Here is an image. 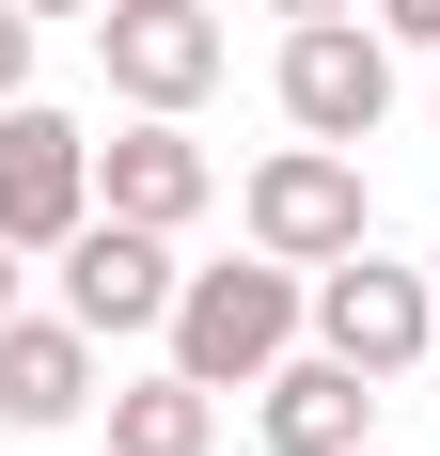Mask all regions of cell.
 <instances>
[{"label": "cell", "instance_id": "cell-9", "mask_svg": "<svg viewBox=\"0 0 440 456\" xmlns=\"http://www.w3.org/2000/svg\"><path fill=\"white\" fill-rule=\"evenodd\" d=\"M252 425H267V456H362L378 441V378H362L346 346H283V362L252 378Z\"/></svg>", "mask_w": 440, "mask_h": 456}, {"label": "cell", "instance_id": "cell-6", "mask_svg": "<svg viewBox=\"0 0 440 456\" xmlns=\"http://www.w3.org/2000/svg\"><path fill=\"white\" fill-rule=\"evenodd\" d=\"M94 63H110L126 110H205L220 63H236V32H220L205 0H94Z\"/></svg>", "mask_w": 440, "mask_h": 456}, {"label": "cell", "instance_id": "cell-1", "mask_svg": "<svg viewBox=\"0 0 440 456\" xmlns=\"http://www.w3.org/2000/svg\"><path fill=\"white\" fill-rule=\"evenodd\" d=\"M299 330H314V268H283V252H236V268L174 283V362L205 378V394H252Z\"/></svg>", "mask_w": 440, "mask_h": 456}, {"label": "cell", "instance_id": "cell-16", "mask_svg": "<svg viewBox=\"0 0 440 456\" xmlns=\"http://www.w3.org/2000/svg\"><path fill=\"white\" fill-rule=\"evenodd\" d=\"M32 16H94V0H32Z\"/></svg>", "mask_w": 440, "mask_h": 456}, {"label": "cell", "instance_id": "cell-17", "mask_svg": "<svg viewBox=\"0 0 440 456\" xmlns=\"http://www.w3.org/2000/svg\"><path fill=\"white\" fill-rule=\"evenodd\" d=\"M425 110H440V79H425Z\"/></svg>", "mask_w": 440, "mask_h": 456}, {"label": "cell", "instance_id": "cell-10", "mask_svg": "<svg viewBox=\"0 0 440 456\" xmlns=\"http://www.w3.org/2000/svg\"><path fill=\"white\" fill-rule=\"evenodd\" d=\"M79 410H110L94 394V330L79 315H0V425L16 441H63Z\"/></svg>", "mask_w": 440, "mask_h": 456}, {"label": "cell", "instance_id": "cell-8", "mask_svg": "<svg viewBox=\"0 0 440 456\" xmlns=\"http://www.w3.org/2000/svg\"><path fill=\"white\" fill-rule=\"evenodd\" d=\"M94 205H126V221H158V236H189L220 205V158L189 142V110H126V126L94 142Z\"/></svg>", "mask_w": 440, "mask_h": 456}, {"label": "cell", "instance_id": "cell-14", "mask_svg": "<svg viewBox=\"0 0 440 456\" xmlns=\"http://www.w3.org/2000/svg\"><path fill=\"white\" fill-rule=\"evenodd\" d=\"M16 283H32V252H16V236H0V315H16Z\"/></svg>", "mask_w": 440, "mask_h": 456}, {"label": "cell", "instance_id": "cell-13", "mask_svg": "<svg viewBox=\"0 0 440 456\" xmlns=\"http://www.w3.org/2000/svg\"><path fill=\"white\" fill-rule=\"evenodd\" d=\"M378 32H394V47H440V0H378Z\"/></svg>", "mask_w": 440, "mask_h": 456}, {"label": "cell", "instance_id": "cell-7", "mask_svg": "<svg viewBox=\"0 0 440 456\" xmlns=\"http://www.w3.org/2000/svg\"><path fill=\"white\" fill-rule=\"evenodd\" d=\"M79 221H94V142L16 94V110H0V236H16V252H63Z\"/></svg>", "mask_w": 440, "mask_h": 456}, {"label": "cell", "instance_id": "cell-2", "mask_svg": "<svg viewBox=\"0 0 440 456\" xmlns=\"http://www.w3.org/2000/svg\"><path fill=\"white\" fill-rule=\"evenodd\" d=\"M267 94H283L299 142H378V126H394V32H378V0H346V16H283Z\"/></svg>", "mask_w": 440, "mask_h": 456}, {"label": "cell", "instance_id": "cell-15", "mask_svg": "<svg viewBox=\"0 0 440 456\" xmlns=\"http://www.w3.org/2000/svg\"><path fill=\"white\" fill-rule=\"evenodd\" d=\"M267 16H346V0H267Z\"/></svg>", "mask_w": 440, "mask_h": 456}, {"label": "cell", "instance_id": "cell-19", "mask_svg": "<svg viewBox=\"0 0 440 456\" xmlns=\"http://www.w3.org/2000/svg\"><path fill=\"white\" fill-rule=\"evenodd\" d=\"M362 456H378V441H362Z\"/></svg>", "mask_w": 440, "mask_h": 456}, {"label": "cell", "instance_id": "cell-11", "mask_svg": "<svg viewBox=\"0 0 440 456\" xmlns=\"http://www.w3.org/2000/svg\"><path fill=\"white\" fill-rule=\"evenodd\" d=\"M110 456H220V394H205L189 362L126 378V394H110Z\"/></svg>", "mask_w": 440, "mask_h": 456}, {"label": "cell", "instance_id": "cell-12", "mask_svg": "<svg viewBox=\"0 0 440 456\" xmlns=\"http://www.w3.org/2000/svg\"><path fill=\"white\" fill-rule=\"evenodd\" d=\"M32 94V0H0V110Z\"/></svg>", "mask_w": 440, "mask_h": 456}, {"label": "cell", "instance_id": "cell-5", "mask_svg": "<svg viewBox=\"0 0 440 456\" xmlns=\"http://www.w3.org/2000/svg\"><path fill=\"white\" fill-rule=\"evenodd\" d=\"M47 268H63V315L94 330V346H126V330H174V236L158 221H126V205H94L79 236H63V252H47Z\"/></svg>", "mask_w": 440, "mask_h": 456}, {"label": "cell", "instance_id": "cell-3", "mask_svg": "<svg viewBox=\"0 0 440 456\" xmlns=\"http://www.w3.org/2000/svg\"><path fill=\"white\" fill-rule=\"evenodd\" d=\"M236 221H252V252H283V268H330V252H362V236H378L362 142H283V158H252Z\"/></svg>", "mask_w": 440, "mask_h": 456}, {"label": "cell", "instance_id": "cell-18", "mask_svg": "<svg viewBox=\"0 0 440 456\" xmlns=\"http://www.w3.org/2000/svg\"><path fill=\"white\" fill-rule=\"evenodd\" d=\"M425 283H440V252H425Z\"/></svg>", "mask_w": 440, "mask_h": 456}, {"label": "cell", "instance_id": "cell-4", "mask_svg": "<svg viewBox=\"0 0 440 456\" xmlns=\"http://www.w3.org/2000/svg\"><path fill=\"white\" fill-rule=\"evenodd\" d=\"M314 346H346V362L394 394L409 362H440V283L425 268H378V236H362V252L314 268Z\"/></svg>", "mask_w": 440, "mask_h": 456}]
</instances>
